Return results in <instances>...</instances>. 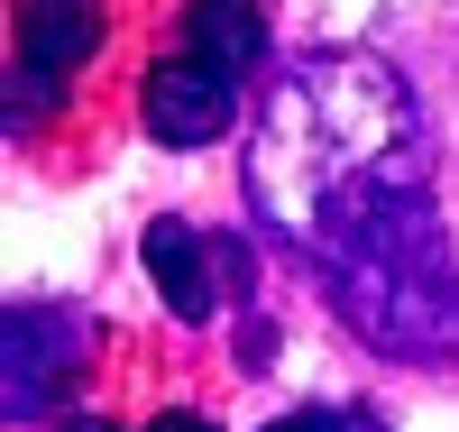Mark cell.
<instances>
[{
    "label": "cell",
    "instance_id": "6da1fadb",
    "mask_svg": "<svg viewBox=\"0 0 459 432\" xmlns=\"http://www.w3.org/2000/svg\"><path fill=\"white\" fill-rule=\"evenodd\" d=\"M257 221L322 277L368 349L404 368L459 359V267L432 203V129L413 84L368 47L303 56L248 138Z\"/></svg>",
    "mask_w": 459,
    "mask_h": 432
},
{
    "label": "cell",
    "instance_id": "7a4b0ae2",
    "mask_svg": "<svg viewBox=\"0 0 459 432\" xmlns=\"http://www.w3.org/2000/svg\"><path fill=\"white\" fill-rule=\"evenodd\" d=\"M266 56V10L257 0H194L175 19V56L147 74V129L166 147H212L239 120V84Z\"/></svg>",
    "mask_w": 459,
    "mask_h": 432
},
{
    "label": "cell",
    "instance_id": "3957f363",
    "mask_svg": "<svg viewBox=\"0 0 459 432\" xmlns=\"http://www.w3.org/2000/svg\"><path fill=\"white\" fill-rule=\"evenodd\" d=\"M19 47H10V120L37 129L65 101V84L101 47V0H19Z\"/></svg>",
    "mask_w": 459,
    "mask_h": 432
},
{
    "label": "cell",
    "instance_id": "277c9868",
    "mask_svg": "<svg viewBox=\"0 0 459 432\" xmlns=\"http://www.w3.org/2000/svg\"><path fill=\"white\" fill-rule=\"evenodd\" d=\"M0 349H10V423L47 414L74 368H83V322L56 304H10V331H0Z\"/></svg>",
    "mask_w": 459,
    "mask_h": 432
},
{
    "label": "cell",
    "instance_id": "5b68a950",
    "mask_svg": "<svg viewBox=\"0 0 459 432\" xmlns=\"http://www.w3.org/2000/svg\"><path fill=\"white\" fill-rule=\"evenodd\" d=\"M147 277H157L166 313H184V322H212V304H221V286H212V258H203V230H184V221H157V230H147Z\"/></svg>",
    "mask_w": 459,
    "mask_h": 432
},
{
    "label": "cell",
    "instance_id": "8992f818",
    "mask_svg": "<svg viewBox=\"0 0 459 432\" xmlns=\"http://www.w3.org/2000/svg\"><path fill=\"white\" fill-rule=\"evenodd\" d=\"M266 432H386V423L359 414V405H294V414H276Z\"/></svg>",
    "mask_w": 459,
    "mask_h": 432
},
{
    "label": "cell",
    "instance_id": "52a82bcc",
    "mask_svg": "<svg viewBox=\"0 0 459 432\" xmlns=\"http://www.w3.org/2000/svg\"><path fill=\"white\" fill-rule=\"evenodd\" d=\"M147 432H212V423H203V414H157Z\"/></svg>",
    "mask_w": 459,
    "mask_h": 432
},
{
    "label": "cell",
    "instance_id": "ba28073f",
    "mask_svg": "<svg viewBox=\"0 0 459 432\" xmlns=\"http://www.w3.org/2000/svg\"><path fill=\"white\" fill-rule=\"evenodd\" d=\"M65 432H110V423H101V414H74V423H65Z\"/></svg>",
    "mask_w": 459,
    "mask_h": 432
}]
</instances>
